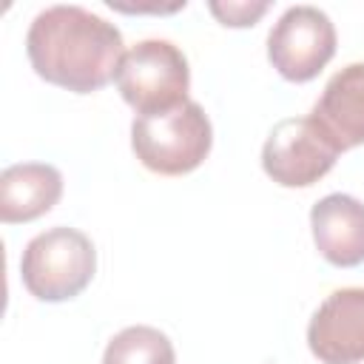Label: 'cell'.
<instances>
[{
  "mask_svg": "<svg viewBox=\"0 0 364 364\" xmlns=\"http://www.w3.org/2000/svg\"><path fill=\"white\" fill-rule=\"evenodd\" d=\"M26 54L40 80L74 94H94L117 80L125 40L105 17L60 3L31 20Z\"/></svg>",
  "mask_w": 364,
  "mask_h": 364,
  "instance_id": "6da1fadb",
  "label": "cell"
},
{
  "mask_svg": "<svg viewBox=\"0 0 364 364\" xmlns=\"http://www.w3.org/2000/svg\"><path fill=\"white\" fill-rule=\"evenodd\" d=\"M213 145V128L205 108L193 100L162 111L134 117L131 148L136 159L159 176H182L196 171Z\"/></svg>",
  "mask_w": 364,
  "mask_h": 364,
  "instance_id": "7a4b0ae2",
  "label": "cell"
},
{
  "mask_svg": "<svg viewBox=\"0 0 364 364\" xmlns=\"http://www.w3.org/2000/svg\"><path fill=\"white\" fill-rule=\"evenodd\" d=\"M97 273L94 242L77 228H48L37 233L20 256L23 287L37 301H68L80 296Z\"/></svg>",
  "mask_w": 364,
  "mask_h": 364,
  "instance_id": "3957f363",
  "label": "cell"
},
{
  "mask_svg": "<svg viewBox=\"0 0 364 364\" xmlns=\"http://www.w3.org/2000/svg\"><path fill=\"white\" fill-rule=\"evenodd\" d=\"M117 88L136 117L171 111L188 102V57L171 40H139L119 63Z\"/></svg>",
  "mask_w": 364,
  "mask_h": 364,
  "instance_id": "277c9868",
  "label": "cell"
},
{
  "mask_svg": "<svg viewBox=\"0 0 364 364\" xmlns=\"http://www.w3.org/2000/svg\"><path fill=\"white\" fill-rule=\"evenodd\" d=\"M336 26L316 6H290L267 34V60L287 82H310L336 54Z\"/></svg>",
  "mask_w": 364,
  "mask_h": 364,
  "instance_id": "5b68a950",
  "label": "cell"
},
{
  "mask_svg": "<svg viewBox=\"0 0 364 364\" xmlns=\"http://www.w3.org/2000/svg\"><path fill=\"white\" fill-rule=\"evenodd\" d=\"M338 148L310 117L276 122L262 145V168L282 188H310L333 171Z\"/></svg>",
  "mask_w": 364,
  "mask_h": 364,
  "instance_id": "8992f818",
  "label": "cell"
},
{
  "mask_svg": "<svg viewBox=\"0 0 364 364\" xmlns=\"http://www.w3.org/2000/svg\"><path fill=\"white\" fill-rule=\"evenodd\" d=\"M307 347L321 364L364 361V287L333 290L310 316Z\"/></svg>",
  "mask_w": 364,
  "mask_h": 364,
  "instance_id": "52a82bcc",
  "label": "cell"
},
{
  "mask_svg": "<svg viewBox=\"0 0 364 364\" xmlns=\"http://www.w3.org/2000/svg\"><path fill=\"white\" fill-rule=\"evenodd\" d=\"M310 119L338 154L364 145V63H350L327 80Z\"/></svg>",
  "mask_w": 364,
  "mask_h": 364,
  "instance_id": "ba28073f",
  "label": "cell"
},
{
  "mask_svg": "<svg viewBox=\"0 0 364 364\" xmlns=\"http://www.w3.org/2000/svg\"><path fill=\"white\" fill-rule=\"evenodd\" d=\"M316 250L333 267L364 262V205L350 193H327L310 210Z\"/></svg>",
  "mask_w": 364,
  "mask_h": 364,
  "instance_id": "9c48e42d",
  "label": "cell"
},
{
  "mask_svg": "<svg viewBox=\"0 0 364 364\" xmlns=\"http://www.w3.org/2000/svg\"><path fill=\"white\" fill-rule=\"evenodd\" d=\"M63 196V173L46 162H17L0 173V219L6 225L46 216Z\"/></svg>",
  "mask_w": 364,
  "mask_h": 364,
  "instance_id": "30bf717a",
  "label": "cell"
},
{
  "mask_svg": "<svg viewBox=\"0 0 364 364\" xmlns=\"http://www.w3.org/2000/svg\"><path fill=\"white\" fill-rule=\"evenodd\" d=\"M102 364H176V353L162 330L134 324L105 344Z\"/></svg>",
  "mask_w": 364,
  "mask_h": 364,
  "instance_id": "8fae6325",
  "label": "cell"
},
{
  "mask_svg": "<svg viewBox=\"0 0 364 364\" xmlns=\"http://www.w3.org/2000/svg\"><path fill=\"white\" fill-rule=\"evenodd\" d=\"M208 9L222 26L247 28L270 9V3H208Z\"/></svg>",
  "mask_w": 364,
  "mask_h": 364,
  "instance_id": "7c38bea8",
  "label": "cell"
}]
</instances>
